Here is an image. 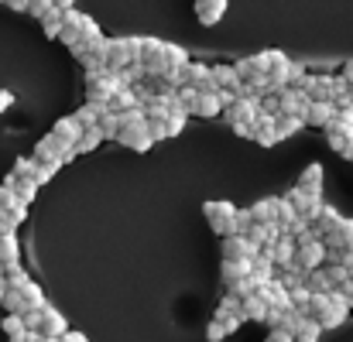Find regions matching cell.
Listing matches in <instances>:
<instances>
[{
	"label": "cell",
	"mask_w": 353,
	"mask_h": 342,
	"mask_svg": "<svg viewBox=\"0 0 353 342\" xmlns=\"http://www.w3.org/2000/svg\"><path fill=\"white\" fill-rule=\"evenodd\" d=\"M141 48H144V38L137 34H127V38H110L107 41V65L120 72L127 69L130 62H141Z\"/></svg>",
	"instance_id": "cell-1"
},
{
	"label": "cell",
	"mask_w": 353,
	"mask_h": 342,
	"mask_svg": "<svg viewBox=\"0 0 353 342\" xmlns=\"http://www.w3.org/2000/svg\"><path fill=\"white\" fill-rule=\"evenodd\" d=\"M203 213H206V220H210V229L223 239V236H230V233H240L236 226V206L234 202H223V199H213V202H206L203 206Z\"/></svg>",
	"instance_id": "cell-2"
},
{
	"label": "cell",
	"mask_w": 353,
	"mask_h": 342,
	"mask_svg": "<svg viewBox=\"0 0 353 342\" xmlns=\"http://www.w3.org/2000/svg\"><path fill=\"white\" fill-rule=\"evenodd\" d=\"M120 86H123V79H120V72H114V69H103L97 76H86V96L97 100V103H114Z\"/></svg>",
	"instance_id": "cell-3"
},
{
	"label": "cell",
	"mask_w": 353,
	"mask_h": 342,
	"mask_svg": "<svg viewBox=\"0 0 353 342\" xmlns=\"http://www.w3.org/2000/svg\"><path fill=\"white\" fill-rule=\"evenodd\" d=\"M117 144H120V147H127V151H137V154L151 151V147H154V137H151V130H148V120H134V123H123V130H120Z\"/></svg>",
	"instance_id": "cell-4"
},
{
	"label": "cell",
	"mask_w": 353,
	"mask_h": 342,
	"mask_svg": "<svg viewBox=\"0 0 353 342\" xmlns=\"http://www.w3.org/2000/svg\"><path fill=\"white\" fill-rule=\"evenodd\" d=\"M165 45L161 38H144V48H141V65L148 72V79H158L165 76Z\"/></svg>",
	"instance_id": "cell-5"
},
{
	"label": "cell",
	"mask_w": 353,
	"mask_h": 342,
	"mask_svg": "<svg viewBox=\"0 0 353 342\" xmlns=\"http://www.w3.org/2000/svg\"><path fill=\"white\" fill-rule=\"evenodd\" d=\"M227 123H254L261 116V96H234V103H227Z\"/></svg>",
	"instance_id": "cell-6"
},
{
	"label": "cell",
	"mask_w": 353,
	"mask_h": 342,
	"mask_svg": "<svg viewBox=\"0 0 353 342\" xmlns=\"http://www.w3.org/2000/svg\"><path fill=\"white\" fill-rule=\"evenodd\" d=\"M288 202L299 209V216H305V220H312V223H316V216H319V213H323V206H326V202H323V195L305 192L302 185H295V189L288 192Z\"/></svg>",
	"instance_id": "cell-7"
},
{
	"label": "cell",
	"mask_w": 353,
	"mask_h": 342,
	"mask_svg": "<svg viewBox=\"0 0 353 342\" xmlns=\"http://www.w3.org/2000/svg\"><path fill=\"white\" fill-rule=\"evenodd\" d=\"M326 257H330V246H326V239H309L305 246H299V257H295V264L302 267V270H316V267H323L326 264Z\"/></svg>",
	"instance_id": "cell-8"
},
{
	"label": "cell",
	"mask_w": 353,
	"mask_h": 342,
	"mask_svg": "<svg viewBox=\"0 0 353 342\" xmlns=\"http://www.w3.org/2000/svg\"><path fill=\"white\" fill-rule=\"evenodd\" d=\"M353 312V301L343 295V291H333V305H330V312L319 319V325L323 329H340L343 322H347V315Z\"/></svg>",
	"instance_id": "cell-9"
},
{
	"label": "cell",
	"mask_w": 353,
	"mask_h": 342,
	"mask_svg": "<svg viewBox=\"0 0 353 342\" xmlns=\"http://www.w3.org/2000/svg\"><path fill=\"white\" fill-rule=\"evenodd\" d=\"M336 114H340V107L333 103V100H312L309 107H305V123L309 127H330L333 120H336Z\"/></svg>",
	"instance_id": "cell-10"
},
{
	"label": "cell",
	"mask_w": 353,
	"mask_h": 342,
	"mask_svg": "<svg viewBox=\"0 0 353 342\" xmlns=\"http://www.w3.org/2000/svg\"><path fill=\"white\" fill-rule=\"evenodd\" d=\"M254 253H257V246L250 243L247 233H230V236H223V257H227V260H250Z\"/></svg>",
	"instance_id": "cell-11"
},
{
	"label": "cell",
	"mask_w": 353,
	"mask_h": 342,
	"mask_svg": "<svg viewBox=\"0 0 353 342\" xmlns=\"http://www.w3.org/2000/svg\"><path fill=\"white\" fill-rule=\"evenodd\" d=\"M302 89L312 100H333L336 103V76H305L302 79Z\"/></svg>",
	"instance_id": "cell-12"
},
{
	"label": "cell",
	"mask_w": 353,
	"mask_h": 342,
	"mask_svg": "<svg viewBox=\"0 0 353 342\" xmlns=\"http://www.w3.org/2000/svg\"><path fill=\"white\" fill-rule=\"evenodd\" d=\"M254 140H257L261 147H274V144L281 140V137H278V116L261 110V116L254 120Z\"/></svg>",
	"instance_id": "cell-13"
},
{
	"label": "cell",
	"mask_w": 353,
	"mask_h": 342,
	"mask_svg": "<svg viewBox=\"0 0 353 342\" xmlns=\"http://www.w3.org/2000/svg\"><path fill=\"white\" fill-rule=\"evenodd\" d=\"M86 17H90V14H79L76 7H69V10H65V21H62V34H59V41L72 48V45H76V41L83 38V28H86Z\"/></svg>",
	"instance_id": "cell-14"
},
{
	"label": "cell",
	"mask_w": 353,
	"mask_h": 342,
	"mask_svg": "<svg viewBox=\"0 0 353 342\" xmlns=\"http://www.w3.org/2000/svg\"><path fill=\"white\" fill-rule=\"evenodd\" d=\"M182 86H196V89H216V86H213V65L189 62V65L182 69Z\"/></svg>",
	"instance_id": "cell-15"
},
{
	"label": "cell",
	"mask_w": 353,
	"mask_h": 342,
	"mask_svg": "<svg viewBox=\"0 0 353 342\" xmlns=\"http://www.w3.org/2000/svg\"><path fill=\"white\" fill-rule=\"evenodd\" d=\"M34 332H41V336H48V339H62L69 329H65L62 312H59V308H52V305H45V308H41V322H38V329H34Z\"/></svg>",
	"instance_id": "cell-16"
},
{
	"label": "cell",
	"mask_w": 353,
	"mask_h": 342,
	"mask_svg": "<svg viewBox=\"0 0 353 342\" xmlns=\"http://www.w3.org/2000/svg\"><path fill=\"white\" fill-rule=\"evenodd\" d=\"M227 110V96H223V89H203L199 93V107H196V116H203V120H213V116H220Z\"/></svg>",
	"instance_id": "cell-17"
},
{
	"label": "cell",
	"mask_w": 353,
	"mask_h": 342,
	"mask_svg": "<svg viewBox=\"0 0 353 342\" xmlns=\"http://www.w3.org/2000/svg\"><path fill=\"white\" fill-rule=\"evenodd\" d=\"M271 253H274V264H278V270H285V267H292L295 264V257H299V243H295V236L292 233H285L274 246H271Z\"/></svg>",
	"instance_id": "cell-18"
},
{
	"label": "cell",
	"mask_w": 353,
	"mask_h": 342,
	"mask_svg": "<svg viewBox=\"0 0 353 342\" xmlns=\"http://www.w3.org/2000/svg\"><path fill=\"white\" fill-rule=\"evenodd\" d=\"M83 130H86V127H83V123L76 120V114H72V116H62V120H55V127H52V133H55V137H59L62 144H72V147L79 144Z\"/></svg>",
	"instance_id": "cell-19"
},
{
	"label": "cell",
	"mask_w": 353,
	"mask_h": 342,
	"mask_svg": "<svg viewBox=\"0 0 353 342\" xmlns=\"http://www.w3.org/2000/svg\"><path fill=\"white\" fill-rule=\"evenodd\" d=\"M250 260H227L223 257V267H220V277H223V284L227 288H234L236 281H243V277H250Z\"/></svg>",
	"instance_id": "cell-20"
},
{
	"label": "cell",
	"mask_w": 353,
	"mask_h": 342,
	"mask_svg": "<svg viewBox=\"0 0 353 342\" xmlns=\"http://www.w3.org/2000/svg\"><path fill=\"white\" fill-rule=\"evenodd\" d=\"M240 72H236V65H213V86L216 89H230V93H236L240 89Z\"/></svg>",
	"instance_id": "cell-21"
},
{
	"label": "cell",
	"mask_w": 353,
	"mask_h": 342,
	"mask_svg": "<svg viewBox=\"0 0 353 342\" xmlns=\"http://www.w3.org/2000/svg\"><path fill=\"white\" fill-rule=\"evenodd\" d=\"M14 264H21V243H17L14 233H3V236H0V267L7 270V267H14Z\"/></svg>",
	"instance_id": "cell-22"
},
{
	"label": "cell",
	"mask_w": 353,
	"mask_h": 342,
	"mask_svg": "<svg viewBox=\"0 0 353 342\" xmlns=\"http://www.w3.org/2000/svg\"><path fill=\"white\" fill-rule=\"evenodd\" d=\"M227 10V0H196V17L203 24H216Z\"/></svg>",
	"instance_id": "cell-23"
},
{
	"label": "cell",
	"mask_w": 353,
	"mask_h": 342,
	"mask_svg": "<svg viewBox=\"0 0 353 342\" xmlns=\"http://www.w3.org/2000/svg\"><path fill=\"white\" fill-rule=\"evenodd\" d=\"M213 319H243V298H236L234 291H227L223 295V301L216 305V312H213Z\"/></svg>",
	"instance_id": "cell-24"
},
{
	"label": "cell",
	"mask_w": 353,
	"mask_h": 342,
	"mask_svg": "<svg viewBox=\"0 0 353 342\" xmlns=\"http://www.w3.org/2000/svg\"><path fill=\"white\" fill-rule=\"evenodd\" d=\"M268 312H271V305H268L261 295L243 298V319H247V322H268Z\"/></svg>",
	"instance_id": "cell-25"
},
{
	"label": "cell",
	"mask_w": 353,
	"mask_h": 342,
	"mask_svg": "<svg viewBox=\"0 0 353 342\" xmlns=\"http://www.w3.org/2000/svg\"><path fill=\"white\" fill-rule=\"evenodd\" d=\"M340 220H343V216H340L333 206H323V213H319V216H316V223H312L316 236H319V239H326V233H333V229L340 226Z\"/></svg>",
	"instance_id": "cell-26"
},
{
	"label": "cell",
	"mask_w": 353,
	"mask_h": 342,
	"mask_svg": "<svg viewBox=\"0 0 353 342\" xmlns=\"http://www.w3.org/2000/svg\"><path fill=\"white\" fill-rule=\"evenodd\" d=\"M0 329H3V336H7V339H21V336H28V332H31L21 312H7V315H3V322H0Z\"/></svg>",
	"instance_id": "cell-27"
},
{
	"label": "cell",
	"mask_w": 353,
	"mask_h": 342,
	"mask_svg": "<svg viewBox=\"0 0 353 342\" xmlns=\"http://www.w3.org/2000/svg\"><path fill=\"white\" fill-rule=\"evenodd\" d=\"M103 140H107V133H103V127L97 123V127H86V130H83V137H79L76 147H79V154H90V151H97Z\"/></svg>",
	"instance_id": "cell-28"
},
{
	"label": "cell",
	"mask_w": 353,
	"mask_h": 342,
	"mask_svg": "<svg viewBox=\"0 0 353 342\" xmlns=\"http://www.w3.org/2000/svg\"><path fill=\"white\" fill-rule=\"evenodd\" d=\"M299 185H302L305 192H316V195H323V164H309V168L299 175Z\"/></svg>",
	"instance_id": "cell-29"
},
{
	"label": "cell",
	"mask_w": 353,
	"mask_h": 342,
	"mask_svg": "<svg viewBox=\"0 0 353 342\" xmlns=\"http://www.w3.org/2000/svg\"><path fill=\"white\" fill-rule=\"evenodd\" d=\"M250 213H254V223H271V220H278V199L274 195L261 199V202L250 206Z\"/></svg>",
	"instance_id": "cell-30"
},
{
	"label": "cell",
	"mask_w": 353,
	"mask_h": 342,
	"mask_svg": "<svg viewBox=\"0 0 353 342\" xmlns=\"http://www.w3.org/2000/svg\"><path fill=\"white\" fill-rule=\"evenodd\" d=\"M3 182H10L14 185V192H17V199L21 202H34V195H38V182L34 178H3Z\"/></svg>",
	"instance_id": "cell-31"
},
{
	"label": "cell",
	"mask_w": 353,
	"mask_h": 342,
	"mask_svg": "<svg viewBox=\"0 0 353 342\" xmlns=\"http://www.w3.org/2000/svg\"><path fill=\"white\" fill-rule=\"evenodd\" d=\"M305 127V116H295V114H278V137H295L299 130Z\"/></svg>",
	"instance_id": "cell-32"
},
{
	"label": "cell",
	"mask_w": 353,
	"mask_h": 342,
	"mask_svg": "<svg viewBox=\"0 0 353 342\" xmlns=\"http://www.w3.org/2000/svg\"><path fill=\"white\" fill-rule=\"evenodd\" d=\"M62 21H65V10H62V7H52V10L41 17L45 34H48V38H59V34H62Z\"/></svg>",
	"instance_id": "cell-33"
},
{
	"label": "cell",
	"mask_w": 353,
	"mask_h": 342,
	"mask_svg": "<svg viewBox=\"0 0 353 342\" xmlns=\"http://www.w3.org/2000/svg\"><path fill=\"white\" fill-rule=\"evenodd\" d=\"M100 127H103L107 140H117L120 130H123V116H120V110H107V114L100 116Z\"/></svg>",
	"instance_id": "cell-34"
},
{
	"label": "cell",
	"mask_w": 353,
	"mask_h": 342,
	"mask_svg": "<svg viewBox=\"0 0 353 342\" xmlns=\"http://www.w3.org/2000/svg\"><path fill=\"white\" fill-rule=\"evenodd\" d=\"M323 332H326V329L319 325V319H312V315H309V319L302 322V329L295 332V342H319Z\"/></svg>",
	"instance_id": "cell-35"
},
{
	"label": "cell",
	"mask_w": 353,
	"mask_h": 342,
	"mask_svg": "<svg viewBox=\"0 0 353 342\" xmlns=\"http://www.w3.org/2000/svg\"><path fill=\"white\" fill-rule=\"evenodd\" d=\"M134 107H141L137 89L134 86H120V93L114 96V110H134Z\"/></svg>",
	"instance_id": "cell-36"
},
{
	"label": "cell",
	"mask_w": 353,
	"mask_h": 342,
	"mask_svg": "<svg viewBox=\"0 0 353 342\" xmlns=\"http://www.w3.org/2000/svg\"><path fill=\"white\" fill-rule=\"evenodd\" d=\"M309 301H312V284H299V288H292V305L302 308L305 315H309Z\"/></svg>",
	"instance_id": "cell-37"
},
{
	"label": "cell",
	"mask_w": 353,
	"mask_h": 342,
	"mask_svg": "<svg viewBox=\"0 0 353 342\" xmlns=\"http://www.w3.org/2000/svg\"><path fill=\"white\" fill-rule=\"evenodd\" d=\"M295 220H299V209L288 202V195H285V199H278V223H281V226H292Z\"/></svg>",
	"instance_id": "cell-38"
},
{
	"label": "cell",
	"mask_w": 353,
	"mask_h": 342,
	"mask_svg": "<svg viewBox=\"0 0 353 342\" xmlns=\"http://www.w3.org/2000/svg\"><path fill=\"white\" fill-rule=\"evenodd\" d=\"M309 284H312V291H336V284L330 281V274H326L323 267H316V270L309 274Z\"/></svg>",
	"instance_id": "cell-39"
},
{
	"label": "cell",
	"mask_w": 353,
	"mask_h": 342,
	"mask_svg": "<svg viewBox=\"0 0 353 342\" xmlns=\"http://www.w3.org/2000/svg\"><path fill=\"white\" fill-rule=\"evenodd\" d=\"M199 93L203 89H196V86H179V100L185 103V110L196 116V107H199Z\"/></svg>",
	"instance_id": "cell-40"
},
{
	"label": "cell",
	"mask_w": 353,
	"mask_h": 342,
	"mask_svg": "<svg viewBox=\"0 0 353 342\" xmlns=\"http://www.w3.org/2000/svg\"><path fill=\"white\" fill-rule=\"evenodd\" d=\"M227 336H230L227 322H220V319H210V325H206V339H210V342H223Z\"/></svg>",
	"instance_id": "cell-41"
},
{
	"label": "cell",
	"mask_w": 353,
	"mask_h": 342,
	"mask_svg": "<svg viewBox=\"0 0 353 342\" xmlns=\"http://www.w3.org/2000/svg\"><path fill=\"white\" fill-rule=\"evenodd\" d=\"M261 110H264V114H281V93H264V96H261Z\"/></svg>",
	"instance_id": "cell-42"
},
{
	"label": "cell",
	"mask_w": 353,
	"mask_h": 342,
	"mask_svg": "<svg viewBox=\"0 0 353 342\" xmlns=\"http://www.w3.org/2000/svg\"><path fill=\"white\" fill-rule=\"evenodd\" d=\"M52 7H59V3H55V0H31V3H28V14L41 21V17H45V14L52 10Z\"/></svg>",
	"instance_id": "cell-43"
},
{
	"label": "cell",
	"mask_w": 353,
	"mask_h": 342,
	"mask_svg": "<svg viewBox=\"0 0 353 342\" xmlns=\"http://www.w3.org/2000/svg\"><path fill=\"white\" fill-rule=\"evenodd\" d=\"M309 72H305V65L302 62H292V72H288V86H302V79H305Z\"/></svg>",
	"instance_id": "cell-44"
},
{
	"label": "cell",
	"mask_w": 353,
	"mask_h": 342,
	"mask_svg": "<svg viewBox=\"0 0 353 342\" xmlns=\"http://www.w3.org/2000/svg\"><path fill=\"white\" fill-rule=\"evenodd\" d=\"M55 171H59V168H52V164H38V168H34V182H38V185H48Z\"/></svg>",
	"instance_id": "cell-45"
},
{
	"label": "cell",
	"mask_w": 353,
	"mask_h": 342,
	"mask_svg": "<svg viewBox=\"0 0 353 342\" xmlns=\"http://www.w3.org/2000/svg\"><path fill=\"white\" fill-rule=\"evenodd\" d=\"M264 342H295V336H292V332H285V329H271Z\"/></svg>",
	"instance_id": "cell-46"
},
{
	"label": "cell",
	"mask_w": 353,
	"mask_h": 342,
	"mask_svg": "<svg viewBox=\"0 0 353 342\" xmlns=\"http://www.w3.org/2000/svg\"><path fill=\"white\" fill-rule=\"evenodd\" d=\"M10 103H14V93H7V89H0V114H3V110H7Z\"/></svg>",
	"instance_id": "cell-47"
},
{
	"label": "cell",
	"mask_w": 353,
	"mask_h": 342,
	"mask_svg": "<svg viewBox=\"0 0 353 342\" xmlns=\"http://www.w3.org/2000/svg\"><path fill=\"white\" fill-rule=\"evenodd\" d=\"M3 3H7L10 10H28V3H31V0H3Z\"/></svg>",
	"instance_id": "cell-48"
},
{
	"label": "cell",
	"mask_w": 353,
	"mask_h": 342,
	"mask_svg": "<svg viewBox=\"0 0 353 342\" xmlns=\"http://www.w3.org/2000/svg\"><path fill=\"white\" fill-rule=\"evenodd\" d=\"M62 339H65V342H90L86 336H83V332H72V329H69V332H65Z\"/></svg>",
	"instance_id": "cell-49"
},
{
	"label": "cell",
	"mask_w": 353,
	"mask_h": 342,
	"mask_svg": "<svg viewBox=\"0 0 353 342\" xmlns=\"http://www.w3.org/2000/svg\"><path fill=\"white\" fill-rule=\"evenodd\" d=\"M28 342H55V339H48V336H41V332L31 329V332H28Z\"/></svg>",
	"instance_id": "cell-50"
},
{
	"label": "cell",
	"mask_w": 353,
	"mask_h": 342,
	"mask_svg": "<svg viewBox=\"0 0 353 342\" xmlns=\"http://www.w3.org/2000/svg\"><path fill=\"white\" fill-rule=\"evenodd\" d=\"M343 267L350 270V277H353V250H343Z\"/></svg>",
	"instance_id": "cell-51"
},
{
	"label": "cell",
	"mask_w": 353,
	"mask_h": 342,
	"mask_svg": "<svg viewBox=\"0 0 353 342\" xmlns=\"http://www.w3.org/2000/svg\"><path fill=\"white\" fill-rule=\"evenodd\" d=\"M343 76H347V79H350V83H353V58H350V62H347V65H343Z\"/></svg>",
	"instance_id": "cell-52"
},
{
	"label": "cell",
	"mask_w": 353,
	"mask_h": 342,
	"mask_svg": "<svg viewBox=\"0 0 353 342\" xmlns=\"http://www.w3.org/2000/svg\"><path fill=\"white\" fill-rule=\"evenodd\" d=\"M55 3H59V7H62V10H69V7H72V3H76V0H55Z\"/></svg>",
	"instance_id": "cell-53"
},
{
	"label": "cell",
	"mask_w": 353,
	"mask_h": 342,
	"mask_svg": "<svg viewBox=\"0 0 353 342\" xmlns=\"http://www.w3.org/2000/svg\"><path fill=\"white\" fill-rule=\"evenodd\" d=\"M7 342H28V336H21V339H7Z\"/></svg>",
	"instance_id": "cell-54"
},
{
	"label": "cell",
	"mask_w": 353,
	"mask_h": 342,
	"mask_svg": "<svg viewBox=\"0 0 353 342\" xmlns=\"http://www.w3.org/2000/svg\"><path fill=\"white\" fill-rule=\"evenodd\" d=\"M55 342H65V339H55Z\"/></svg>",
	"instance_id": "cell-55"
}]
</instances>
